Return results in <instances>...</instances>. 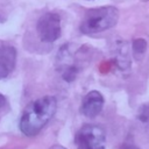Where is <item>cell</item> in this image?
Returning a JSON list of instances; mask_svg holds the SVG:
<instances>
[{
  "mask_svg": "<svg viewBox=\"0 0 149 149\" xmlns=\"http://www.w3.org/2000/svg\"><path fill=\"white\" fill-rule=\"evenodd\" d=\"M57 109L56 98L45 95L31 101L20 119V129L27 136H35L52 119Z\"/></svg>",
  "mask_w": 149,
  "mask_h": 149,
  "instance_id": "1",
  "label": "cell"
},
{
  "mask_svg": "<svg viewBox=\"0 0 149 149\" xmlns=\"http://www.w3.org/2000/svg\"><path fill=\"white\" fill-rule=\"evenodd\" d=\"M119 20V10L114 6H102L88 9L80 23L83 34H97L105 31L116 24Z\"/></svg>",
  "mask_w": 149,
  "mask_h": 149,
  "instance_id": "2",
  "label": "cell"
},
{
  "mask_svg": "<svg viewBox=\"0 0 149 149\" xmlns=\"http://www.w3.org/2000/svg\"><path fill=\"white\" fill-rule=\"evenodd\" d=\"M105 130L92 123L84 125L74 136L77 149H105Z\"/></svg>",
  "mask_w": 149,
  "mask_h": 149,
  "instance_id": "3",
  "label": "cell"
},
{
  "mask_svg": "<svg viewBox=\"0 0 149 149\" xmlns=\"http://www.w3.org/2000/svg\"><path fill=\"white\" fill-rule=\"evenodd\" d=\"M36 30L41 41L51 43L59 38L61 29V17L56 13H45L43 14L36 24Z\"/></svg>",
  "mask_w": 149,
  "mask_h": 149,
  "instance_id": "4",
  "label": "cell"
},
{
  "mask_svg": "<svg viewBox=\"0 0 149 149\" xmlns=\"http://www.w3.org/2000/svg\"><path fill=\"white\" fill-rule=\"evenodd\" d=\"M104 106V97L99 91H90L81 100L80 112L86 118L93 119L100 114Z\"/></svg>",
  "mask_w": 149,
  "mask_h": 149,
  "instance_id": "5",
  "label": "cell"
},
{
  "mask_svg": "<svg viewBox=\"0 0 149 149\" xmlns=\"http://www.w3.org/2000/svg\"><path fill=\"white\" fill-rule=\"evenodd\" d=\"M16 50L12 45L0 47V79L6 78L15 68Z\"/></svg>",
  "mask_w": 149,
  "mask_h": 149,
  "instance_id": "6",
  "label": "cell"
},
{
  "mask_svg": "<svg viewBox=\"0 0 149 149\" xmlns=\"http://www.w3.org/2000/svg\"><path fill=\"white\" fill-rule=\"evenodd\" d=\"M116 50H115V57L114 62L116 66L121 70H126L129 68V57H128V49L126 42H118L116 43Z\"/></svg>",
  "mask_w": 149,
  "mask_h": 149,
  "instance_id": "7",
  "label": "cell"
},
{
  "mask_svg": "<svg viewBox=\"0 0 149 149\" xmlns=\"http://www.w3.org/2000/svg\"><path fill=\"white\" fill-rule=\"evenodd\" d=\"M132 50L137 59L141 58L147 50V41L144 38H135L132 43Z\"/></svg>",
  "mask_w": 149,
  "mask_h": 149,
  "instance_id": "8",
  "label": "cell"
},
{
  "mask_svg": "<svg viewBox=\"0 0 149 149\" xmlns=\"http://www.w3.org/2000/svg\"><path fill=\"white\" fill-rule=\"evenodd\" d=\"M137 120L149 127V104H144L139 108L137 112Z\"/></svg>",
  "mask_w": 149,
  "mask_h": 149,
  "instance_id": "9",
  "label": "cell"
},
{
  "mask_svg": "<svg viewBox=\"0 0 149 149\" xmlns=\"http://www.w3.org/2000/svg\"><path fill=\"white\" fill-rule=\"evenodd\" d=\"M5 105H6V97H5L3 94L0 93V108L3 107Z\"/></svg>",
  "mask_w": 149,
  "mask_h": 149,
  "instance_id": "10",
  "label": "cell"
},
{
  "mask_svg": "<svg viewBox=\"0 0 149 149\" xmlns=\"http://www.w3.org/2000/svg\"><path fill=\"white\" fill-rule=\"evenodd\" d=\"M50 149H66V148H64V147H62L59 144H56V146H52Z\"/></svg>",
  "mask_w": 149,
  "mask_h": 149,
  "instance_id": "11",
  "label": "cell"
}]
</instances>
